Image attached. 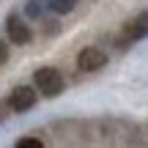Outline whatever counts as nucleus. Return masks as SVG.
I'll use <instances>...</instances> for the list:
<instances>
[{
    "mask_svg": "<svg viewBox=\"0 0 148 148\" xmlns=\"http://www.w3.org/2000/svg\"><path fill=\"white\" fill-rule=\"evenodd\" d=\"M33 85H36V90L41 96H47V99L60 96L63 88H66L63 74L55 69V66H41V69H36V74H33Z\"/></svg>",
    "mask_w": 148,
    "mask_h": 148,
    "instance_id": "f257e3e1",
    "label": "nucleus"
},
{
    "mask_svg": "<svg viewBox=\"0 0 148 148\" xmlns=\"http://www.w3.org/2000/svg\"><path fill=\"white\" fill-rule=\"evenodd\" d=\"M145 36H148V11L137 14L132 22H126L121 38H118V47L126 49V44H134V41H140V38H145Z\"/></svg>",
    "mask_w": 148,
    "mask_h": 148,
    "instance_id": "f03ea898",
    "label": "nucleus"
},
{
    "mask_svg": "<svg viewBox=\"0 0 148 148\" xmlns=\"http://www.w3.org/2000/svg\"><path fill=\"white\" fill-rule=\"evenodd\" d=\"M36 101H38V90L30 88V85H19V88L11 90V96H8L5 104H8L14 112H27V110L36 107Z\"/></svg>",
    "mask_w": 148,
    "mask_h": 148,
    "instance_id": "7ed1b4c3",
    "label": "nucleus"
},
{
    "mask_svg": "<svg viewBox=\"0 0 148 148\" xmlns=\"http://www.w3.org/2000/svg\"><path fill=\"white\" fill-rule=\"evenodd\" d=\"M107 66V52L99 47H82L77 55V69L82 71H99Z\"/></svg>",
    "mask_w": 148,
    "mask_h": 148,
    "instance_id": "20e7f679",
    "label": "nucleus"
},
{
    "mask_svg": "<svg viewBox=\"0 0 148 148\" xmlns=\"http://www.w3.org/2000/svg\"><path fill=\"white\" fill-rule=\"evenodd\" d=\"M5 30H8V38L14 44H27L33 38V33H30V27L25 25V19H19L16 14H11L8 19H5Z\"/></svg>",
    "mask_w": 148,
    "mask_h": 148,
    "instance_id": "39448f33",
    "label": "nucleus"
},
{
    "mask_svg": "<svg viewBox=\"0 0 148 148\" xmlns=\"http://www.w3.org/2000/svg\"><path fill=\"white\" fill-rule=\"evenodd\" d=\"M44 8H49L52 14H69L74 11V5H77V0H41Z\"/></svg>",
    "mask_w": 148,
    "mask_h": 148,
    "instance_id": "423d86ee",
    "label": "nucleus"
},
{
    "mask_svg": "<svg viewBox=\"0 0 148 148\" xmlns=\"http://www.w3.org/2000/svg\"><path fill=\"white\" fill-rule=\"evenodd\" d=\"M41 137H19L16 140V148H41Z\"/></svg>",
    "mask_w": 148,
    "mask_h": 148,
    "instance_id": "0eeeda50",
    "label": "nucleus"
},
{
    "mask_svg": "<svg viewBox=\"0 0 148 148\" xmlns=\"http://www.w3.org/2000/svg\"><path fill=\"white\" fill-rule=\"evenodd\" d=\"M41 11H44L41 0H30V3H27V16H41Z\"/></svg>",
    "mask_w": 148,
    "mask_h": 148,
    "instance_id": "6e6552de",
    "label": "nucleus"
},
{
    "mask_svg": "<svg viewBox=\"0 0 148 148\" xmlns=\"http://www.w3.org/2000/svg\"><path fill=\"white\" fill-rule=\"evenodd\" d=\"M8 60V47H5V41H0V66Z\"/></svg>",
    "mask_w": 148,
    "mask_h": 148,
    "instance_id": "1a4fd4ad",
    "label": "nucleus"
}]
</instances>
